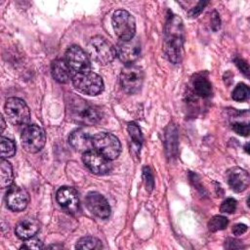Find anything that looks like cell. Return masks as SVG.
Instances as JSON below:
<instances>
[{
    "mask_svg": "<svg viewBox=\"0 0 250 250\" xmlns=\"http://www.w3.org/2000/svg\"><path fill=\"white\" fill-rule=\"evenodd\" d=\"M184 26L182 20L177 16H170L164 31V51L173 63H178L182 61L184 54Z\"/></svg>",
    "mask_w": 250,
    "mask_h": 250,
    "instance_id": "cell-1",
    "label": "cell"
},
{
    "mask_svg": "<svg viewBox=\"0 0 250 250\" xmlns=\"http://www.w3.org/2000/svg\"><path fill=\"white\" fill-rule=\"evenodd\" d=\"M66 104L70 118L77 123L94 125L102 119V113L99 108L80 97L70 95Z\"/></svg>",
    "mask_w": 250,
    "mask_h": 250,
    "instance_id": "cell-2",
    "label": "cell"
},
{
    "mask_svg": "<svg viewBox=\"0 0 250 250\" xmlns=\"http://www.w3.org/2000/svg\"><path fill=\"white\" fill-rule=\"evenodd\" d=\"M87 54L101 65L110 63L116 57L115 47L102 36H94L87 43Z\"/></svg>",
    "mask_w": 250,
    "mask_h": 250,
    "instance_id": "cell-3",
    "label": "cell"
},
{
    "mask_svg": "<svg viewBox=\"0 0 250 250\" xmlns=\"http://www.w3.org/2000/svg\"><path fill=\"white\" fill-rule=\"evenodd\" d=\"M71 80L74 88L78 92L88 96H97L104 90V81L102 77L91 71L74 73Z\"/></svg>",
    "mask_w": 250,
    "mask_h": 250,
    "instance_id": "cell-4",
    "label": "cell"
},
{
    "mask_svg": "<svg viewBox=\"0 0 250 250\" xmlns=\"http://www.w3.org/2000/svg\"><path fill=\"white\" fill-rule=\"evenodd\" d=\"M93 147L109 160L117 158L121 152V144L118 138L106 132L98 133L93 137Z\"/></svg>",
    "mask_w": 250,
    "mask_h": 250,
    "instance_id": "cell-5",
    "label": "cell"
},
{
    "mask_svg": "<svg viewBox=\"0 0 250 250\" xmlns=\"http://www.w3.org/2000/svg\"><path fill=\"white\" fill-rule=\"evenodd\" d=\"M112 26L120 40L128 41L135 37L136 21L134 17L125 10H117L112 16Z\"/></svg>",
    "mask_w": 250,
    "mask_h": 250,
    "instance_id": "cell-6",
    "label": "cell"
},
{
    "mask_svg": "<svg viewBox=\"0 0 250 250\" xmlns=\"http://www.w3.org/2000/svg\"><path fill=\"white\" fill-rule=\"evenodd\" d=\"M5 113L13 125L23 126L30 120V111L26 104L19 98H9L5 104Z\"/></svg>",
    "mask_w": 250,
    "mask_h": 250,
    "instance_id": "cell-7",
    "label": "cell"
},
{
    "mask_svg": "<svg viewBox=\"0 0 250 250\" xmlns=\"http://www.w3.org/2000/svg\"><path fill=\"white\" fill-rule=\"evenodd\" d=\"M21 146L27 152L35 153L43 148L46 143L44 130L38 125L31 124L24 127L21 136Z\"/></svg>",
    "mask_w": 250,
    "mask_h": 250,
    "instance_id": "cell-8",
    "label": "cell"
},
{
    "mask_svg": "<svg viewBox=\"0 0 250 250\" xmlns=\"http://www.w3.org/2000/svg\"><path fill=\"white\" fill-rule=\"evenodd\" d=\"M144 70L137 65H127L120 73V84L128 94H137L141 91L144 83Z\"/></svg>",
    "mask_w": 250,
    "mask_h": 250,
    "instance_id": "cell-9",
    "label": "cell"
},
{
    "mask_svg": "<svg viewBox=\"0 0 250 250\" xmlns=\"http://www.w3.org/2000/svg\"><path fill=\"white\" fill-rule=\"evenodd\" d=\"M66 63L75 73L89 72L91 63L88 54L79 46L73 45L69 47L65 53Z\"/></svg>",
    "mask_w": 250,
    "mask_h": 250,
    "instance_id": "cell-10",
    "label": "cell"
},
{
    "mask_svg": "<svg viewBox=\"0 0 250 250\" xmlns=\"http://www.w3.org/2000/svg\"><path fill=\"white\" fill-rule=\"evenodd\" d=\"M84 165L94 174L104 175L111 171L112 164L109 159L95 149L86 151L82 155Z\"/></svg>",
    "mask_w": 250,
    "mask_h": 250,
    "instance_id": "cell-11",
    "label": "cell"
},
{
    "mask_svg": "<svg viewBox=\"0 0 250 250\" xmlns=\"http://www.w3.org/2000/svg\"><path fill=\"white\" fill-rule=\"evenodd\" d=\"M116 56L127 65H131L141 56V42L139 38L134 37L131 40H120L116 46Z\"/></svg>",
    "mask_w": 250,
    "mask_h": 250,
    "instance_id": "cell-12",
    "label": "cell"
},
{
    "mask_svg": "<svg viewBox=\"0 0 250 250\" xmlns=\"http://www.w3.org/2000/svg\"><path fill=\"white\" fill-rule=\"evenodd\" d=\"M57 201L68 214L75 215L79 211V198L77 191L70 187H62L57 192Z\"/></svg>",
    "mask_w": 250,
    "mask_h": 250,
    "instance_id": "cell-13",
    "label": "cell"
},
{
    "mask_svg": "<svg viewBox=\"0 0 250 250\" xmlns=\"http://www.w3.org/2000/svg\"><path fill=\"white\" fill-rule=\"evenodd\" d=\"M7 207L13 211L20 212L25 209L29 201V195L27 191L18 186H12L9 188L6 193Z\"/></svg>",
    "mask_w": 250,
    "mask_h": 250,
    "instance_id": "cell-14",
    "label": "cell"
},
{
    "mask_svg": "<svg viewBox=\"0 0 250 250\" xmlns=\"http://www.w3.org/2000/svg\"><path fill=\"white\" fill-rule=\"evenodd\" d=\"M86 206L89 211L101 219H106L110 215V207L107 200L99 192L92 191L86 195Z\"/></svg>",
    "mask_w": 250,
    "mask_h": 250,
    "instance_id": "cell-15",
    "label": "cell"
},
{
    "mask_svg": "<svg viewBox=\"0 0 250 250\" xmlns=\"http://www.w3.org/2000/svg\"><path fill=\"white\" fill-rule=\"evenodd\" d=\"M229 186L235 192L245 190L249 186V174L246 170L239 167H232L227 172Z\"/></svg>",
    "mask_w": 250,
    "mask_h": 250,
    "instance_id": "cell-16",
    "label": "cell"
},
{
    "mask_svg": "<svg viewBox=\"0 0 250 250\" xmlns=\"http://www.w3.org/2000/svg\"><path fill=\"white\" fill-rule=\"evenodd\" d=\"M70 146L77 151L86 152L94 149L93 147V137H91L87 132L77 129L73 131L68 138Z\"/></svg>",
    "mask_w": 250,
    "mask_h": 250,
    "instance_id": "cell-17",
    "label": "cell"
},
{
    "mask_svg": "<svg viewBox=\"0 0 250 250\" xmlns=\"http://www.w3.org/2000/svg\"><path fill=\"white\" fill-rule=\"evenodd\" d=\"M38 229L39 224L37 221L33 219H24L17 224L15 233L19 238L26 240L28 238L33 237L38 231Z\"/></svg>",
    "mask_w": 250,
    "mask_h": 250,
    "instance_id": "cell-18",
    "label": "cell"
},
{
    "mask_svg": "<svg viewBox=\"0 0 250 250\" xmlns=\"http://www.w3.org/2000/svg\"><path fill=\"white\" fill-rule=\"evenodd\" d=\"M52 75L60 83H66L71 77V69L63 60H56L52 63Z\"/></svg>",
    "mask_w": 250,
    "mask_h": 250,
    "instance_id": "cell-19",
    "label": "cell"
},
{
    "mask_svg": "<svg viewBox=\"0 0 250 250\" xmlns=\"http://www.w3.org/2000/svg\"><path fill=\"white\" fill-rule=\"evenodd\" d=\"M192 89L194 94L201 98H207L212 94V84L202 73L192 78Z\"/></svg>",
    "mask_w": 250,
    "mask_h": 250,
    "instance_id": "cell-20",
    "label": "cell"
},
{
    "mask_svg": "<svg viewBox=\"0 0 250 250\" xmlns=\"http://www.w3.org/2000/svg\"><path fill=\"white\" fill-rule=\"evenodd\" d=\"M127 130H128V133H129V136L131 139V150L138 155L140 152L142 142H143L142 132H141L139 126L135 123L128 124Z\"/></svg>",
    "mask_w": 250,
    "mask_h": 250,
    "instance_id": "cell-21",
    "label": "cell"
},
{
    "mask_svg": "<svg viewBox=\"0 0 250 250\" xmlns=\"http://www.w3.org/2000/svg\"><path fill=\"white\" fill-rule=\"evenodd\" d=\"M14 175L13 168L10 162L5 159H1L0 162V186L2 188H10L13 183Z\"/></svg>",
    "mask_w": 250,
    "mask_h": 250,
    "instance_id": "cell-22",
    "label": "cell"
},
{
    "mask_svg": "<svg viewBox=\"0 0 250 250\" xmlns=\"http://www.w3.org/2000/svg\"><path fill=\"white\" fill-rule=\"evenodd\" d=\"M75 247L77 249L95 250V249H101L103 247V245H102L101 240L94 236H84L77 241Z\"/></svg>",
    "mask_w": 250,
    "mask_h": 250,
    "instance_id": "cell-23",
    "label": "cell"
},
{
    "mask_svg": "<svg viewBox=\"0 0 250 250\" xmlns=\"http://www.w3.org/2000/svg\"><path fill=\"white\" fill-rule=\"evenodd\" d=\"M0 150H1V159L12 157L16 153V145L12 140L5 137H1Z\"/></svg>",
    "mask_w": 250,
    "mask_h": 250,
    "instance_id": "cell-24",
    "label": "cell"
},
{
    "mask_svg": "<svg viewBox=\"0 0 250 250\" xmlns=\"http://www.w3.org/2000/svg\"><path fill=\"white\" fill-rule=\"evenodd\" d=\"M229 224V220L224 216L216 215L211 218V220L208 223V229L210 231L215 232L218 230L225 229Z\"/></svg>",
    "mask_w": 250,
    "mask_h": 250,
    "instance_id": "cell-25",
    "label": "cell"
},
{
    "mask_svg": "<svg viewBox=\"0 0 250 250\" xmlns=\"http://www.w3.org/2000/svg\"><path fill=\"white\" fill-rule=\"evenodd\" d=\"M249 87L244 83H239L236 85L234 90L232 91L231 98L236 102H244L249 97Z\"/></svg>",
    "mask_w": 250,
    "mask_h": 250,
    "instance_id": "cell-26",
    "label": "cell"
},
{
    "mask_svg": "<svg viewBox=\"0 0 250 250\" xmlns=\"http://www.w3.org/2000/svg\"><path fill=\"white\" fill-rule=\"evenodd\" d=\"M236 209V200L233 198H227L221 205L220 210L223 213H229L231 214Z\"/></svg>",
    "mask_w": 250,
    "mask_h": 250,
    "instance_id": "cell-27",
    "label": "cell"
},
{
    "mask_svg": "<svg viewBox=\"0 0 250 250\" xmlns=\"http://www.w3.org/2000/svg\"><path fill=\"white\" fill-rule=\"evenodd\" d=\"M143 178H144V182H145V185L146 187V189L148 191H151L152 188H153V186H154V181H153V177H152V174L149 170L148 167H145L144 170H143Z\"/></svg>",
    "mask_w": 250,
    "mask_h": 250,
    "instance_id": "cell-28",
    "label": "cell"
},
{
    "mask_svg": "<svg viewBox=\"0 0 250 250\" xmlns=\"http://www.w3.org/2000/svg\"><path fill=\"white\" fill-rule=\"evenodd\" d=\"M43 247V243L34 237L28 238L25 242L21 246V249H40Z\"/></svg>",
    "mask_w": 250,
    "mask_h": 250,
    "instance_id": "cell-29",
    "label": "cell"
},
{
    "mask_svg": "<svg viewBox=\"0 0 250 250\" xmlns=\"http://www.w3.org/2000/svg\"><path fill=\"white\" fill-rule=\"evenodd\" d=\"M232 130L240 136H248L249 135V124L248 123H241L235 122L232 124Z\"/></svg>",
    "mask_w": 250,
    "mask_h": 250,
    "instance_id": "cell-30",
    "label": "cell"
},
{
    "mask_svg": "<svg viewBox=\"0 0 250 250\" xmlns=\"http://www.w3.org/2000/svg\"><path fill=\"white\" fill-rule=\"evenodd\" d=\"M207 3H208V2H199L196 7L191 8V9L189 10L188 15H189L190 17H197V16L202 12V10L204 9V7H205V5H206Z\"/></svg>",
    "mask_w": 250,
    "mask_h": 250,
    "instance_id": "cell-31",
    "label": "cell"
},
{
    "mask_svg": "<svg viewBox=\"0 0 250 250\" xmlns=\"http://www.w3.org/2000/svg\"><path fill=\"white\" fill-rule=\"evenodd\" d=\"M246 230H247V226L245 224H237L232 228V232L234 235H241Z\"/></svg>",
    "mask_w": 250,
    "mask_h": 250,
    "instance_id": "cell-32",
    "label": "cell"
},
{
    "mask_svg": "<svg viewBox=\"0 0 250 250\" xmlns=\"http://www.w3.org/2000/svg\"><path fill=\"white\" fill-rule=\"evenodd\" d=\"M235 63H236V65L238 66V68L241 70V72L245 73V75H248L249 67H248L247 62H244L243 60H241V59H236V60H235Z\"/></svg>",
    "mask_w": 250,
    "mask_h": 250,
    "instance_id": "cell-33",
    "label": "cell"
},
{
    "mask_svg": "<svg viewBox=\"0 0 250 250\" xmlns=\"http://www.w3.org/2000/svg\"><path fill=\"white\" fill-rule=\"evenodd\" d=\"M212 26H213L214 30H217L220 27V18L218 16L217 12H214L213 16H212Z\"/></svg>",
    "mask_w": 250,
    "mask_h": 250,
    "instance_id": "cell-34",
    "label": "cell"
},
{
    "mask_svg": "<svg viewBox=\"0 0 250 250\" xmlns=\"http://www.w3.org/2000/svg\"><path fill=\"white\" fill-rule=\"evenodd\" d=\"M1 122H2V125H1V130H2V132H3V130H4V128H5V121H4V118L3 117H1Z\"/></svg>",
    "mask_w": 250,
    "mask_h": 250,
    "instance_id": "cell-35",
    "label": "cell"
}]
</instances>
